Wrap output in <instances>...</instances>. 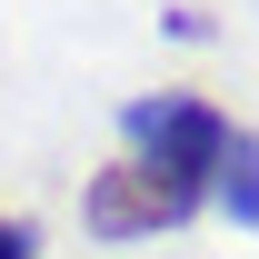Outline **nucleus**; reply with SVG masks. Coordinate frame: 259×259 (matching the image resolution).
Here are the masks:
<instances>
[{
  "label": "nucleus",
  "instance_id": "f03ea898",
  "mask_svg": "<svg viewBox=\"0 0 259 259\" xmlns=\"http://www.w3.org/2000/svg\"><path fill=\"white\" fill-rule=\"evenodd\" d=\"M120 130H130V160H160V169H180V180H220L229 140H239V130H229L209 100H190V90H150V100H130Z\"/></svg>",
  "mask_w": 259,
  "mask_h": 259
},
{
  "label": "nucleus",
  "instance_id": "20e7f679",
  "mask_svg": "<svg viewBox=\"0 0 259 259\" xmlns=\"http://www.w3.org/2000/svg\"><path fill=\"white\" fill-rule=\"evenodd\" d=\"M30 249H40V229H30V220H0V259H30Z\"/></svg>",
  "mask_w": 259,
  "mask_h": 259
},
{
  "label": "nucleus",
  "instance_id": "7ed1b4c3",
  "mask_svg": "<svg viewBox=\"0 0 259 259\" xmlns=\"http://www.w3.org/2000/svg\"><path fill=\"white\" fill-rule=\"evenodd\" d=\"M220 199H229V220L259 229V140H229V160H220Z\"/></svg>",
  "mask_w": 259,
  "mask_h": 259
},
{
  "label": "nucleus",
  "instance_id": "f257e3e1",
  "mask_svg": "<svg viewBox=\"0 0 259 259\" xmlns=\"http://www.w3.org/2000/svg\"><path fill=\"white\" fill-rule=\"evenodd\" d=\"M199 199H209V180H180L160 160H110L80 190V220H90V239H150V229H180Z\"/></svg>",
  "mask_w": 259,
  "mask_h": 259
}]
</instances>
